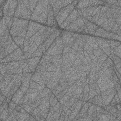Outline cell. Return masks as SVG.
Wrapping results in <instances>:
<instances>
[{
    "instance_id": "obj_1",
    "label": "cell",
    "mask_w": 121,
    "mask_h": 121,
    "mask_svg": "<svg viewBox=\"0 0 121 121\" xmlns=\"http://www.w3.org/2000/svg\"><path fill=\"white\" fill-rule=\"evenodd\" d=\"M29 21L27 20L13 18V22L11 29L9 30L12 37L17 36L26 27H28Z\"/></svg>"
},
{
    "instance_id": "obj_2",
    "label": "cell",
    "mask_w": 121,
    "mask_h": 121,
    "mask_svg": "<svg viewBox=\"0 0 121 121\" xmlns=\"http://www.w3.org/2000/svg\"><path fill=\"white\" fill-rule=\"evenodd\" d=\"M78 1H73L72 3L62 8L58 13L55 18L58 25L60 26L66 19L73 9L76 7Z\"/></svg>"
},
{
    "instance_id": "obj_3",
    "label": "cell",
    "mask_w": 121,
    "mask_h": 121,
    "mask_svg": "<svg viewBox=\"0 0 121 121\" xmlns=\"http://www.w3.org/2000/svg\"><path fill=\"white\" fill-rule=\"evenodd\" d=\"M62 41L60 35L58 36L50 45L44 54L48 56H54L62 53L63 48Z\"/></svg>"
},
{
    "instance_id": "obj_4",
    "label": "cell",
    "mask_w": 121,
    "mask_h": 121,
    "mask_svg": "<svg viewBox=\"0 0 121 121\" xmlns=\"http://www.w3.org/2000/svg\"><path fill=\"white\" fill-rule=\"evenodd\" d=\"M32 13L24 5L23 0H18L15 10L14 17L26 20H30Z\"/></svg>"
},
{
    "instance_id": "obj_5",
    "label": "cell",
    "mask_w": 121,
    "mask_h": 121,
    "mask_svg": "<svg viewBox=\"0 0 121 121\" xmlns=\"http://www.w3.org/2000/svg\"><path fill=\"white\" fill-rule=\"evenodd\" d=\"M17 5V1L6 0L3 6L0 7L3 8V16L13 17Z\"/></svg>"
},
{
    "instance_id": "obj_6",
    "label": "cell",
    "mask_w": 121,
    "mask_h": 121,
    "mask_svg": "<svg viewBox=\"0 0 121 121\" xmlns=\"http://www.w3.org/2000/svg\"><path fill=\"white\" fill-rule=\"evenodd\" d=\"M96 82L99 87L101 93L105 91L109 88L114 87L113 83L104 73H103L96 80Z\"/></svg>"
},
{
    "instance_id": "obj_7",
    "label": "cell",
    "mask_w": 121,
    "mask_h": 121,
    "mask_svg": "<svg viewBox=\"0 0 121 121\" xmlns=\"http://www.w3.org/2000/svg\"><path fill=\"white\" fill-rule=\"evenodd\" d=\"M50 3V1L47 0H39L37 1L36 5L33 10L30 20L35 21V18L39 16L42 13L47 9V7Z\"/></svg>"
},
{
    "instance_id": "obj_8",
    "label": "cell",
    "mask_w": 121,
    "mask_h": 121,
    "mask_svg": "<svg viewBox=\"0 0 121 121\" xmlns=\"http://www.w3.org/2000/svg\"><path fill=\"white\" fill-rule=\"evenodd\" d=\"M61 32V31L57 29L56 31H55L54 32H53L48 36V37L38 47V48L42 50L44 54L49 48V47L50 46V45L52 44V43L53 42V41L55 40V39L60 35Z\"/></svg>"
},
{
    "instance_id": "obj_9",
    "label": "cell",
    "mask_w": 121,
    "mask_h": 121,
    "mask_svg": "<svg viewBox=\"0 0 121 121\" xmlns=\"http://www.w3.org/2000/svg\"><path fill=\"white\" fill-rule=\"evenodd\" d=\"M88 21V20L86 18L83 17L79 16L77 19L65 27L64 29L72 31L78 32V31L81 28L84 26L85 24Z\"/></svg>"
},
{
    "instance_id": "obj_10",
    "label": "cell",
    "mask_w": 121,
    "mask_h": 121,
    "mask_svg": "<svg viewBox=\"0 0 121 121\" xmlns=\"http://www.w3.org/2000/svg\"><path fill=\"white\" fill-rule=\"evenodd\" d=\"M24 55V52L21 49L18 47L12 52L6 56L3 59L0 60V62H9L13 61H18L21 57Z\"/></svg>"
},
{
    "instance_id": "obj_11",
    "label": "cell",
    "mask_w": 121,
    "mask_h": 121,
    "mask_svg": "<svg viewBox=\"0 0 121 121\" xmlns=\"http://www.w3.org/2000/svg\"><path fill=\"white\" fill-rule=\"evenodd\" d=\"M72 0H51L50 3L52 7L54 16L56 17L60 10L63 7L72 3Z\"/></svg>"
},
{
    "instance_id": "obj_12",
    "label": "cell",
    "mask_w": 121,
    "mask_h": 121,
    "mask_svg": "<svg viewBox=\"0 0 121 121\" xmlns=\"http://www.w3.org/2000/svg\"><path fill=\"white\" fill-rule=\"evenodd\" d=\"M42 26V25L38 23H36L31 21H29L25 40L28 39L29 38L32 37L41 29Z\"/></svg>"
},
{
    "instance_id": "obj_13",
    "label": "cell",
    "mask_w": 121,
    "mask_h": 121,
    "mask_svg": "<svg viewBox=\"0 0 121 121\" xmlns=\"http://www.w3.org/2000/svg\"><path fill=\"white\" fill-rule=\"evenodd\" d=\"M60 36L61 38L63 46H67L71 48L75 38L71 35L70 32L62 31L61 32Z\"/></svg>"
},
{
    "instance_id": "obj_14",
    "label": "cell",
    "mask_w": 121,
    "mask_h": 121,
    "mask_svg": "<svg viewBox=\"0 0 121 121\" xmlns=\"http://www.w3.org/2000/svg\"><path fill=\"white\" fill-rule=\"evenodd\" d=\"M47 10L48 11V14L46 25L50 26H57L58 24L54 16L52 7L50 3L48 5Z\"/></svg>"
},
{
    "instance_id": "obj_15",
    "label": "cell",
    "mask_w": 121,
    "mask_h": 121,
    "mask_svg": "<svg viewBox=\"0 0 121 121\" xmlns=\"http://www.w3.org/2000/svg\"><path fill=\"white\" fill-rule=\"evenodd\" d=\"M79 17L77 9L75 7L73 10L72 11L71 13L69 15L68 17L65 21L60 25V27L63 29H64L67 26H68L69 24H70L72 22L75 21L76 19L78 18Z\"/></svg>"
},
{
    "instance_id": "obj_16",
    "label": "cell",
    "mask_w": 121,
    "mask_h": 121,
    "mask_svg": "<svg viewBox=\"0 0 121 121\" xmlns=\"http://www.w3.org/2000/svg\"><path fill=\"white\" fill-rule=\"evenodd\" d=\"M40 92V91L37 89L28 88L26 93L23 97V102L22 104L25 103L26 101L30 98H35L38 95H39Z\"/></svg>"
},
{
    "instance_id": "obj_17",
    "label": "cell",
    "mask_w": 121,
    "mask_h": 121,
    "mask_svg": "<svg viewBox=\"0 0 121 121\" xmlns=\"http://www.w3.org/2000/svg\"><path fill=\"white\" fill-rule=\"evenodd\" d=\"M42 57H34L27 59L28 65L31 72H35Z\"/></svg>"
},
{
    "instance_id": "obj_18",
    "label": "cell",
    "mask_w": 121,
    "mask_h": 121,
    "mask_svg": "<svg viewBox=\"0 0 121 121\" xmlns=\"http://www.w3.org/2000/svg\"><path fill=\"white\" fill-rule=\"evenodd\" d=\"M98 26L95 24L88 21L85 24L82 33L94 35Z\"/></svg>"
},
{
    "instance_id": "obj_19",
    "label": "cell",
    "mask_w": 121,
    "mask_h": 121,
    "mask_svg": "<svg viewBox=\"0 0 121 121\" xmlns=\"http://www.w3.org/2000/svg\"><path fill=\"white\" fill-rule=\"evenodd\" d=\"M19 46L15 43L14 40L11 43L8 44L7 45L5 46V47H1L0 48H3L5 50V53L6 56L12 52L14 51H15L16 49H17Z\"/></svg>"
},
{
    "instance_id": "obj_20",
    "label": "cell",
    "mask_w": 121,
    "mask_h": 121,
    "mask_svg": "<svg viewBox=\"0 0 121 121\" xmlns=\"http://www.w3.org/2000/svg\"><path fill=\"white\" fill-rule=\"evenodd\" d=\"M31 80H33V81L38 83L41 86H42L44 87H46V86L45 85L43 81V79L42 78L40 72H36V71H35V72H34L32 76L31 77Z\"/></svg>"
},
{
    "instance_id": "obj_21",
    "label": "cell",
    "mask_w": 121,
    "mask_h": 121,
    "mask_svg": "<svg viewBox=\"0 0 121 121\" xmlns=\"http://www.w3.org/2000/svg\"><path fill=\"white\" fill-rule=\"evenodd\" d=\"M87 102L101 107L103 106L102 98L100 94H97L95 95L93 98L89 99Z\"/></svg>"
},
{
    "instance_id": "obj_22",
    "label": "cell",
    "mask_w": 121,
    "mask_h": 121,
    "mask_svg": "<svg viewBox=\"0 0 121 121\" xmlns=\"http://www.w3.org/2000/svg\"><path fill=\"white\" fill-rule=\"evenodd\" d=\"M95 41L100 49L104 48H108L110 47L109 40H107L103 38H95Z\"/></svg>"
},
{
    "instance_id": "obj_23",
    "label": "cell",
    "mask_w": 121,
    "mask_h": 121,
    "mask_svg": "<svg viewBox=\"0 0 121 121\" xmlns=\"http://www.w3.org/2000/svg\"><path fill=\"white\" fill-rule=\"evenodd\" d=\"M37 1V0H23L25 7L32 13L34 10Z\"/></svg>"
},
{
    "instance_id": "obj_24",
    "label": "cell",
    "mask_w": 121,
    "mask_h": 121,
    "mask_svg": "<svg viewBox=\"0 0 121 121\" xmlns=\"http://www.w3.org/2000/svg\"><path fill=\"white\" fill-rule=\"evenodd\" d=\"M24 95L23 93V92L21 91V90L19 88L13 95L11 100L15 103L16 104H18L19 101L21 98H22L24 96Z\"/></svg>"
},
{
    "instance_id": "obj_25",
    "label": "cell",
    "mask_w": 121,
    "mask_h": 121,
    "mask_svg": "<svg viewBox=\"0 0 121 121\" xmlns=\"http://www.w3.org/2000/svg\"><path fill=\"white\" fill-rule=\"evenodd\" d=\"M7 29L8 27L6 25L5 18L4 17H3L0 21V36H3L5 34Z\"/></svg>"
},
{
    "instance_id": "obj_26",
    "label": "cell",
    "mask_w": 121,
    "mask_h": 121,
    "mask_svg": "<svg viewBox=\"0 0 121 121\" xmlns=\"http://www.w3.org/2000/svg\"><path fill=\"white\" fill-rule=\"evenodd\" d=\"M9 113L8 109H4L2 106L0 105V119L2 121H6L7 119L9 117Z\"/></svg>"
},
{
    "instance_id": "obj_27",
    "label": "cell",
    "mask_w": 121,
    "mask_h": 121,
    "mask_svg": "<svg viewBox=\"0 0 121 121\" xmlns=\"http://www.w3.org/2000/svg\"><path fill=\"white\" fill-rule=\"evenodd\" d=\"M29 88H35L39 90L40 91H42L43 90L45 87L41 86L40 84H39L38 83L30 79V81L29 82Z\"/></svg>"
},
{
    "instance_id": "obj_28",
    "label": "cell",
    "mask_w": 121,
    "mask_h": 121,
    "mask_svg": "<svg viewBox=\"0 0 121 121\" xmlns=\"http://www.w3.org/2000/svg\"><path fill=\"white\" fill-rule=\"evenodd\" d=\"M117 91H116L115 89L113 90L112 92H111L107 96L106 100H105V101L103 103V106L104 105H108L109 104V103H110V102L112 100V99H113V98L114 97L115 94L116 93Z\"/></svg>"
},
{
    "instance_id": "obj_29",
    "label": "cell",
    "mask_w": 121,
    "mask_h": 121,
    "mask_svg": "<svg viewBox=\"0 0 121 121\" xmlns=\"http://www.w3.org/2000/svg\"><path fill=\"white\" fill-rule=\"evenodd\" d=\"M89 90V84L88 83H86L85 86L83 89V95L82 101H84L85 102L87 101Z\"/></svg>"
},
{
    "instance_id": "obj_30",
    "label": "cell",
    "mask_w": 121,
    "mask_h": 121,
    "mask_svg": "<svg viewBox=\"0 0 121 121\" xmlns=\"http://www.w3.org/2000/svg\"><path fill=\"white\" fill-rule=\"evenodd\" d=\"M10 35L9 30L8 28L5 33V34L2 36H0V45H3L5 42L7 41V40L8 39Z\"/></svg>"
},
{
    "instance_id": "obj_31",
    "label": "cell",
    "mask_w": 121,
    "mask_h": 121,
    "mask_svg": "<svg viewBox=\"0 0 121 121\" xmlns=\"http://www.w3.org/2000/svg\"><path fill=\"white\" fill-rule=\"evenodd\" d=\"M61 55H62L61 54H57V55H55L54 56H52V58H51V60H50V61L57 67V66L58 65L59 60H60V57L61 56Z\"/></svg>"
},
{
    "instance_id": "obj_32",
    "label": "cell",
    "mask_w": 121,
    "mask_h": 121,
    "mask_svg": "<svg viewBox=\"0 0 121 121\" xmlns=\"http://www.w3.org/2000/svg\"><path fill=\"white\" fill-rule=\"evenodd\" d=\"M58 101H59L57 97L53 93H52L49 98V103H50V106H54L57 103Z\"/></svg>"
},
{
    "instance_id": "obj_33",
    "label": "cell",
    "mask_w": 121,
    "mask_h": 121,
    "mask_svg": "<svg viewBox=\"0 0 121 121\" xmlns=\"http://www.w3.org/2000/svg\"><path fill=\"white\" fill-rule=\"evenodd\" d=\"M4 17L5 19V21L6 23V25L7 26V27L9 29V30H10L12 27L14 17Z\"/></svg>"
},
{
    "instance_id": "obj_34",
    "label": "cell",
    "mask_w": 121,
    "mask_h": 121,
    "mask_svg": "<svg viewBox=\"0 0 121 121\" xmlns=\"http://www.w3.org/2000/svg\"><path fill=\"white\" fill-rule=\"evenodd\" d=\"M97 95V93L96 92V91H95V90L92 87L89 86V93H88V98H87V101L93 98L94 96H95V95Z\"/></svg>"
},
{
    "instance_id": "obj_35",
    "label": "cell",
    "mask_w": 121,
    "mask_h": 121,
    "mask_svg": "<svg viewBox=\"0 0 121 121\" xmlns=\"http://www.w3.org/2000/svg\"><path fill=\"white\" fill-rule=\"evenodd\" d=\"M43 53L42 50L37 48L31 55L30 58L34 57H42Z\"/></svg>"
},
{
    "instance_id": "obj_36",
    "label": "cell",
    "mask_w": 121,
    "mask_h": 121,
    "mask_svg": "<svg viewBox=\"0 0 121 121\" xmlns=\"http://www.w3.org/2000/svg\"><path fill=\"white\" fill-rule=\"evenodd\" d=\"M104 53V52L100 48H99L98 49H94L93 50V54H94V55L95 57H96L98 58H99L100 56Z\"/></svg>"
},
{
    "instance_id": "obj_37",
    "label": "cell",
    "mask_w": 121,
    "mask_h": 121,
    "mask_svg": "<svg viewBox=\"0 0 121 121\" xmlns=\"http://www.w3.org/2000/svg\"><path fill=\"white\" fill-rule=\"evenodd\" d=\"M20 106H21L23 108H24L27 112H28L30 114L33 111V110L34 109L32 107H31L28 105L24 104H21V105H20Z\"/></svg>"
},
{
    "instance_id": "obj_38",
    "label": "cell",
    "mask_w": 121,
    "mask_h": 121,
    "mask_svg": "<svg viewBox=\"0 0 121 121\" xmlns=\"http://www.w3.org/2000/svg\"><path fill=\"white\" fill-rule=\"evenodd\" d=\"M59 121H69V116L63 110L61 112Z\"/></svg>"
},
{
    "instance_id": "obj_39",
    "label": "cell",
    "mask_w": 121,
    "mask_h": 121,
    "mask_svg": "<svg viewBox=\"0 0 121 121\" xmlns=\"http://www.w3.org/2000/svg\"><path fill=\"white\" fill-rule=\"evenodd\" d=\"M112 115H108L105 113H102L98 119V121H110L111 116Z\"/></svg>"
},
{
    "instance_id": "obj_40",
    "label": "cell",
    "mask_w": 121,
    "mask_h": 121,
    "mask_svg": "<svg viewBox=\"0 0 121 121\" xmlns=\"http://www.w3.org/2000/svg\"><path fill=\"white\" fill-rule=\"evenodd\" d=\"M114 54L121 58V45L113 48Z\"/></svg>"
},
{
    "instance_id": "obj_41",
    "label": "cell",
    "mask_w": 121,
    "mask_h": 121,
    "mask_svg": "<svg viewBox=\"0 0 121 121\" xmlns=\"http://www.w3.org/2000/svg\"><path fill=\"white\" fill-rule=\"evenodd\" d=\"M72 49L71 48L69 47H68V46H64L63 47V50H62V53H61L62 56H64L66 53L70 52L71 51Z\"/></svg>"
},
{
    "instance_id": "obj_42",
    "label": "cell",
    "mask_w": 121,
    "mask_h": 121,
    "mask_svg": "<svg viewBox=\"0 0 121 121\" xmlns=\"http://www.w3.org/2000/svg\"><path fill=\"white\" fill-rule=\"evenodd\" d=\"M109 43L111 47H114L116 46H118L120 45H121L120 42H117V41H110L109 40Z\"/></svg>"
},
{
    "instance_id": "obj_43",
    "label": "cell",
    "mask_w": 121,
    "mask_h": 121,
    "mask_svg": "<svg viewBox=\"0 0 121 121\" xmlns=\"http://www.w3.org/2000/svg\"><path fill=\"white\" fill-rule=\"evenodd\" d=\"M67 88H65V89H64V90H62V91L60 92L58 94V95L57 96H56L57 98V99H58V101H59L60 100V99L62 98V97L63 96V95L65 94V93H66V92H67Z\"/></svg>"
},
{
    "instance_id": "obj_44",
    "label": "cell",
    "mask_w": 121,
    "mask_h": 121,
    "mask_svg": "<svg viewBox=\"0 0 121 121\" xmlns=\"http://www.w3.org/2000/svg\"><path fill=\"white\" fill-rule=\"evenodd\" d=\"M62 110H63V111L69 116L70 115V114H71V112H72L71 110L69 108L66 107L63 104H62Z\"/></svg>"
},
{
    "instance_id": "obj_45",
    "label": "cell",
    "mask_w": 121,
    "mask_h": 121,
    "mask_svg": "<svg viewBox=\"0 0 121 121\" xmlns=\"http://www.w3.org/2000/svg\"><path fill=\"white\" fill-rule=\"evenodd\" d=\"M56 70V66L53 64L52 63H51L50 65L49 66V67L47 68V71H53L55 72Z\"/></svg>"
},
{
    "instance_id": "obj_46",
    "label": "cell",
    "mask_w": 121,
    "mask_h": 121,
    "mask_svg": "<svg viewBox=\"0 0 121 121\" xmlns=\"http://www.w3.org/2000/svg\"><path fill=\"white\" fill-rule=\"evenodd\" d=\"M17 105V104H16L14 102H13L12 100L10 101V102L9 104V108L11 110H13L15 108L16 106Z\"/></svg>"
}]
</instances>
